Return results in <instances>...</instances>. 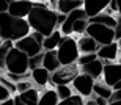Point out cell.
Segmentation results:
<instances>
[{"mask_svg": "<svg viewBox=\"0 0 121 105\" xmlns=\"http://www.w3.org/2000/svg\"><path fill=\"white\" fill-rule=\"evenodd\" d=\"M57 17L58 11L52 9L47 3L35 2L33 0V9L27 16V22L30 25L31 32H39L44 36H49L50 33L57 30Z\"/></svg>", "mask_w": 121, "mask_h": 105, "instance_id": "1", "label": "cell"}, {"mask_svg": "<svg viewBox=\"0 0 121 105\" xmlns=\"http://www.w3.org/2000/svg\"><path fill=\"white\" fill-rule=\"evenodd\" d=\"M31 33L27 19L16 17L6 11L0 13V38L3 41H17Z\"/></svg>", "mask_w": 121, "mask_h": 105, "instance_id": "2", "label": "cell"}, {"mask_svg": "<svg viewBox=\"0 0 121 105\" xmlns=\"http://www.w3.org/2000/svg\"><path fill=\"white\" fill-rule=\"evenodd\" d=\"M57 53H58V60H60V63H61V66L77 63V60L80 57L77 39H74L72 36H63L58 49H57Z\"/></svg>", "mask_w": 121, "mask_h": 105, "instance_id": "3", "label": "cell"}, {"mask_svg": "<svg viewBox=\"0 0 121 105\" xmlns=\"http://www.w3.org/2000/svg\"><path fill=\"white\" fill-rule=\"evenodd\" d=\"M28 57L27 53L21 52L19 49L13 47L6 57V72L11 74H25L28 72Z\"/></svg>", "mask_w": 121, "mask_h": 105, "instance_id": "4", "label": "cell"}, {"mask_svg": "<svg viewBox=\"0 0 121 105\" xmlns=\"http://www.w3.org/2000/svg\"><path fill=\"white\" fill-rule=\"evenodd\" d=\"M80 74V66L77 63L68 64V66H60L55 72H52L50 75V83L54 86L58 85H72L74 78Z\"/></svg>", "mask_w": 121, "mask_h": 105, "instance_id": "5", "label": "cell"}, {"mask_svg": "<svg viewBox=\"0 0 121 105\" xmlns=\"http://www.w3.org/2000/svg\"><path fill=\"white\" fill-rule=\"evenodd\" d=\"M86 35L93 38L99 46H105V44H110V42L117 41L115 28H110L107 25H102V24H91L90 22V25L86 28Z\"/></svg>", "mask_w": 121, "mask_h": 105, "instance_id": "6", "label": "cell"}, {"mask_svg": "<svg viewBox=\"0 0 121 105\" xmlns=\"http://www.w3.org/2000/svg\"><path fill=\"white\" fill-rule=\"evenodd\" d=\"M14 47L19 49L21 52H24V53H27L28 57H35V55L44 52L43 44H41L39 41H36L31 33H30V35H27L25 38H22V39L14 41Z\"/></svg>", "mask_w": 121, "mask_h": 105, "instance_id": "7", "label": "cell"}, {"mask_svg": "<svg viewBox=\"0 0 121 105\" xmlns=\"http://www.w3.org/2000/svg\"><path fill=\"white\" fill-rule=\"evenodd\" d=\"M94 80L93 77L90 75H86V74L80 72L74 78V82H72V89L77 93V94H80L82 97H90L93 94V88H94Z\"/></svg>", "mask_w": 121, "mask_h": 105, "instance_id": "8", "label": "cell"}, {"mask_svg": "<svg viewBox=\"0 0 121 105\" xmlns=\"http://www.w3.org/2000/svg\"><path fill=\"white\" fill-rule=\"evenodd\" d=\"M102 80L112 88L121 80V64L118 61H104Z\"/></svg>", "mask_w": 121, "mask_h": 105, "instance_id": "9", "label": "cell"}, {"mask_svg": "<svg viewBox=\"0 0 121 105\" xmlns=\"http://www.w3.org/2000/svg\"><path fill=\"white\" fill-rule=\"evenodd\" d=\"M31 9H33V0H13L9 2L8 13L16 17L27 19Z\"/></svg>", "mask_w": 121, "mask_h": 105, "instance_id": "10", "label": "cell"}, {"mask_svg": "<svg viewBox=\"0 0 121 105\" xmlns=\"http://www.w3.org/2000/svg\"><path fill=\"white\" fill-rule=\"evenodd\" d=\"M96 53H98V58L102 61H117L120 57V44L118 41H115L105 44V46H101Z\"/></svg>", "mask_w": 121, "mask_h": 105, "instance_id": "11", "label": "cell"}, {"mask_svg": "<svg viewBox=\"0 0 121 105\" xmlns=\"http://www.w3.org/2000/svg\"><path fill=\"white\" fill-rule=\"evenodd\" d=\"M108 3H110V0H83V9L90 19L104 13V9L108 6Z\"/></svg>", "mask_w": 121, "mask_h": 105, "instance_id": "12", "label": "cell"}, {"mask_svg": "<svg viewBox=\"0 0 121 105\" xmlns=\"http://www.w3.org/2000/svg\"><path fill=\"white\" fill-rule=\"evenodd\" d=\"M80 72L86 74V75H90L93 77L94 80H99V78H102V72H104V61L102 60H94L91 63L85 64V66H80Z\"/></svg>", "mask_w": 121, "mask_h": 105, "instance_id": "13", "label": "cell"}, {"mask_svg": "<svg viewBox=\"0 0 121 105\" xmlns=\"http://www.w3.org/2000/svg\"><path fill=\"white\" fill-rule=\"evenodd\" d=\"M77 46H79V50H80V53H96V52L99 50V44L96 41H94L91 36H88V35H82L79 39H77Z\"/></svg>", "mask_w": 121, "mask_h": 105, "instance_id": "14", "label": "cell"}, {"mask_svg": "<svg viewBox=\"0 0 121 105\" xmlns=\"http://www.w3.org/2000/svg\"><path fill=\"white\" fill-rule=\"evenodd\" d=\"M61 66L58 60V53L57 50H44V60H43V68H46L50 74L55 72L57 69Z\"/></svg>", "mask_w": 121, "mask_h": 105, "instance_id": "15", "label": "cell"}, {"mask_svg": "<svg viewBox=\"0 0 121 105\" xmlns=\"http://www.w3.org/2000/svg\"><path fill=\"white\" fill-rule=\"evenodd\" d=\"M63 39V33L60 32V28L54 30L49 36L44 38V42H43V49L44 50H57L60 46V42Z\"/></svg>", "mask_w": 121, "mask_h": 105, "instance_id": "16", "label": "cell"}, {"mask_svg": "<svg viewBox=\"0 0 121 105\" xmlns=\"http://www.w3.org/2000/svg\"><path fill=\"white\" fill-rule=\"evenodd\" d=\"M50 75L52 74L46 68H36L31 71V80L36 86H46L47 83H50Z\"/></svg>", "mask_w": 121, "mask_h": 105, "instance_id": "17", "label": "cell"}, {"mask_svg": "<svg viewBox=\"0 0 121 105\" xmlns=\"http://www.w3.org/2000/svg\"><path fill=\"white\" fill-rule=\"evenodd\" d=\"M79 8H83V0H58L57 5V11L63 14H69Z\"/></svg>", "mask_w": 121, "mask_h": 105, "instance_id": "18", "label": "cell"}, {"mask_svg": "<svg viewBox=\"0 0 121 105\" xmlns=\"http://www.w3.org/2000/svg\"><path fill=\"white\" fill-rule=\"evenodd\" d=\"M17 97L24 102V104H27V105H38L41 94H39V89L33 86V88H30L28 91L17 93Z\"/></svg>", "mask_w": 121, "mask_h": 105, "instance_id": "19", "label": "cell"}, {"mask_svg": "<svg viewBox=\"0 0 121 105\" xmlns=\"http://www.w3.org/2000/svg\"><path fill=\"white\" fill-rule=\"evenodd\" d=\"M88 22L91 24H102V25H107L110 28H115L118 24V17L117 16H112V14H107V13H101L94 17H90Z\"/></svg>", "mask_w": 121, "mask_h": 105, "instance_id": "20", "label": "cell"}, {"mask_svg": "<svg viewBox=\"0 0 121 105\" xmlns=\"http://www.w3.org/2000/svg\"><path fill=\"white\" fill-rule=\"evenodd\" d=\"M93 93L96 94V96H101V97H104V99L110 101V97H112V94H113V88L108 86V85L104 82L102 78H99V80H96V82H94Z\"/></svg>", "mask_w": 121, "mask_h": 105, "instance_id": "21", "label": "cell"}, {"mask_svg": "<svg viewBox=\"0 0 121 105\" xmlns=\"http://www.w3.org/2000/svg\"><path fill=\"white\" fill-rule=\"evenodd\" d=\"M58 102L60 99H58V94H57V89L50 88V89H46V91L41 93L38 105H57Z\"/></svg>", "mask_w": 121, "mask_h": 105, "instance_id": "22", "label": "cell"}, {"mask_svg": "<svg viewBox=\"0 0 121 105\" xmlns=\"http://www.w3.org/2000/svg\"><path fill=\"white\" fill-rule=\"evenodd\" d=\"M14 47V41H3L0 46V72H6V57Z\"/></svg>", "mask_w": 121, "mask_h": 105, "instance_id": "23", "label": "cell"}, {"mask_svg": "<svg viewBox=\"0 0 121 105\" xmlns=\"http://www.w3.org/2000/svg\"><path fill=\"white\" fill-rule=\"evenodd\" d=\"M90 22H88V19H79L74 22V27H72V32L76 33V35H85L86 33V28H88Z\"/></svg>", "mask_w": 121, "mask_h": 105, "instance_id": "24", "label": "cell"}, {"mask_svg": "<svg viewBox=\"0 0 121 105\" xmlns=\"http://www.w3.org/2000/svg\"><path fill=\"white\" fill-rule=\"evenodd\" d=\"M57 105H85V97H82L80 94H72L65 101H60Z\"/></svg>", "mask_w": 121, "mask_h": 105, "instance_id": "25", "label": "cell"}, {"mask_svg": "<svg viewBox=\"0 0 121 105\" xmlns=\"http://www.w3.org/2000/svg\"><path fill=\"white\" fill-rule=\"evenodd\" d=\"M57 89V94H58V99L60 101H65L68 97H71L74 93H72V88L69 85H58V86H55Z\"/></svg>", "mask_w": 121, "mask_h": 105, "instance_id": "26", "label": "cell"}, {"mask_svg": "<svg viewBox=\"0 0 121 105\" xmlns=\"http://www.w3.org/2000/svg\"><path fill=\"white\" fill-rule=\"evenodd\" d=\"M43 60H44V52H41L35 57H30L28 58V69L33 71L36 68H43Z\"/></svg>", "mask_w": 121, "mask_h": 105, "instance_id": "27", "label": "cell"}, {"mask_svg": "<svg viewBox=\"0 0 121 105\" xmlns=\"http://www.w3.org/2000/svg\"><path fill=\"white\" fill-rule=\"evenodd\" d=\"M94 60H98V53H80V57L77 60V64L79 66H85V64L91 63Z\"/></svg>", "mask_w": 121, "mask_h": 105, "instance_id": "28", "label": "cell"}, {"mask_svg": "<svg viewBox=\"0 0 121 105\" xmlns=\"http://www.w3.org/2000/svg\"><path fill=\"white\" fill-rule=\"evenodd\" d=\"M0 83H2V85H3V86L11 93V94H13V93H17V89H16V83L11 82L6 75H0Z\"/></svg>", "mask_w": 121, "mask_h": 105, "instance_id": "29", "label": "cell"}, {"mask_svg": "<svg viewBox=\"0 0 121 105\" xmlns=\"http://www.w3.org/2000/svg\"><path fill=\"white\" fill-rule=\"evenodd\" d=\"M30 88H33V80H22V82L16 83V89H17V93L28 91Z\"/></svg>", "mask_w": 121, "mask_h": 105, "instance_id": "30", "label": "cell"}, {"mask_svg": "<svg viewBox=\"0 0 121 105\" xmlns=\"http://www.w3.org/2000/svg\"><path fill=\"white\" fill-rule=\"evenodd\" d=\"M9 97H11V93H9L8 89H6V88L0 83V102H2V101H6V99H9Z\"/></svg>", "mask_w": 121, "mask_h": 105, "instance_id": "31", "label": "cell"}, {"mask_svg": "<svg viewBox=\"0 0 121 105\" xmlns=\"http://www.w3.org/2000/svg\"><path fill=\"white\" fill-rule=\"evenodd\" d=\"M115 35H117V41L121 39V16H118V24L115 27Z\"/></svg>", "mask_w": 121, "mask_h": 105, "instance_id": "32", "label": "cell"}, {"mask_svg": "<svg viewBox=\"0 0 121 105\" xmlns=\"http://www.w3.org/2000/svg\"><path fill=\"white\" fill-rule=\"evenodd\" d=\"M9 6V0H0V13H6Z\"/></svg>", "mask_w": 121, "mask_h": 105, "instance_id": "33", "label": "cell"}, {"mask_svg": "<svg viewBox=\"0 0 121 105\" xmlns=\"http://www.w3.org/2000/svg\"><path fill=\"white\" fill-rule=\"evenodd\" d=\"M113 101H121V89H113V94L108 102H113Z\"/></svg>", "mask_w": 121, "mask_h": 105, "instance_id": "34", "label": "cell"}, {"mask_svg": "<svg viewBox=\"0 0 121 105\" xmlns=\"http://www.w3.org/2000/svg\"><path fill=\"white\" fill-rule=\"evenodd\" d=\"M68 14H63V13H58V17H57V25L58 27H61L63 24H65V20H66Z\"/></svg>", "mask_w": 121, "mask_h": 105, "instance_id": "35", "label": "cell"}, {"mask_svg": "<svg viewBox=\"0 0 121 105\" xmlns=\"http://www.w3.org/2000/svg\"><path fill=\"white\" fill-rule=\"evenodd\" d=\"M93 94H94V93H93ZM94 99H96V104H98V105H107L108 104L107 99H104V97H101V96H96V94H94Z\"/></svg>", "mask_w": 121, "mask_h": 105, "instance_id": "36", "label": "cell"}, {"mask_svg": "<svg viewBox=\"0 0 121 105\" xmlns=\"http://www.w3.org/2000/svg\"><path fill=\"white\" fill-rule=\"evenodd\" d=\"M0 105H16L14 97H9V99H6V101H2V102H0Z\"/></svg>", "mask_w": 121, "mask_h": 105, "instance_id": "37", "label": "cell"}, {"mask_svg": "<svg viewBox=\"0 0 121 105\" xmlns=\"http://www.w3.org/2000/svg\"><path fill=\"white\" fill-rule=\"evenodd\" d=\"M14 102H16V105H27V104H24V102L21 101V99H19V97H17V94L14 96Z\"/></svg>", "mask_w": 121, "mask_h": 105, "instance_id": "38", "label": "cell"}, {"mask_svg": "<svg viewBox=\"0 0 121 105\" xmlns=\"http://www.w3.org/2000/svg\"><path fill=\"white\" fill-rule=\"evenodd\" d=\"M107 105H121V101H113V102H108Z\"/></svg>", "mask_w": 121, "mask_h": 105, "instance_id": "39", "label": "cell"}, {"mask_svg": "<svg viewBox=\"0 0 121 105\" xmlns=\"http://www.w3.org/2000/svg\"><path fill=\"white\" fill-rule=\"evenodd\" d=\"M113 89H121V80L117 83V85H115V86H113Z\"/></svg>", "mask_w": 121, "mask_h": 105, "instance_id": "40", "label": "cell"}, {"mask_svg": "<svg viewBox=\"0 0 121 105\" xmlns=\"http://www.w3.org/2000/svg\"><path fill=\"white\" fill-rule=\"evenodd\" d=\"M118 14L121 16V0H118Z\"/></svg>", "mask_w": 121, "mask_h": 105, "instance_id": "41", "label": "cell"}, {"mask_svg": "<svg viewBox=\"0 0 121 105\" xmlns=\"http://www.w3.org/2000/svg\"><path fill=\"white\" fill-rule=\"evenodd\" d=\"M118 63L121 64V55H120V57H118Z\"/></svg>", "mask_w": 121, "mask_h": 105, "instance_id": "42", "label": "cell"}, {"mask_svg": "<svg viewBox=\"0 0 121 105\" xmlns=\"http://www.w3.org/2000/svg\"><path fill=\"white\" fill-rule=\"evenodd\" d=\"M118 44H120V50H121V39H120V41H118Z\"/></svg>", "mask_w": 121, "mask_h": 105, "instance_id": "43", "label": "cell"}, {"mask_svg": "<svg viewBox=\"0 0 121 105\" xmlns=\"http://www.w3.org/2000/svg\"><path fill=\"white\" fill-rule=\"evenodd\" d=\"M2 42H3V39H2V38H0V46H2Z\"/></svg>", "mask_w": 121, "mask_h": 105, "instance_id": "44", "label": "cell"}]
</instances>
